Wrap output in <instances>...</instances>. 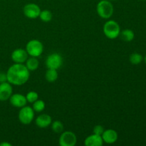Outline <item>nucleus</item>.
<instances>
[{
	"mask_svg": "<svg viewBox=\"0 0 146 146\" xmlns=\"http://www.w3.org/2000/svg\"><path fill=\"white\" fill-rule=\"evenodd\" d=\"M41 9L36 4L34 3H29L26 4L23 9L24 14L26 17L31 19H34L39 17L40 12H41Z\"/></svg>",
	"mask_w": 146,
	"mask_h": 146,
	"instance_id": "obj_8",
	"label": "nucleus"
},
{
	"mask_svg": "<svg viewBox=\"0 0 146 146\" xmlns=\"http://www.w3.org/2000/svg\"><path fill=\"white\" fill-rule=\"evenodd\" d=\"M9 100L10 104L15 108H21L27 106V104L26 96L21 94H12Z\"/></svg>",
	"mask_w": 146,
	"mask_h": 146,
	"instance_id": "obj_11",
	"label": "nucleus"
},
{
	"mask_svg": "<svg viewBox=\"0 0 146 146\" xmlns=\"http://www.w3.org/2000/svg\"><path fill=\"white\" fill-rule=\"evenodd\" d=\"M103 31L107 38L109 39H115L120 36L121 27L117 21L108 20L104 24Z\"/></svg>",
	"mask_w": 146,
	"mask_h": 146,
	"instance_id": "obj_3",
	"label": "nucleus"
},
{
	"mask_svg": "<svg viewBox=\"0 0 146 146\" xmlns=\"http://www.w3.org/2000/svg\"><path fill=\"white\" fill-rule=\"evenodd\" d=\"M76 143V135L71 131L63 132L58 139V144L61 146H74Z\"/></svg>",
	"mask_w": 146,
	"mask_h": 146,
	"instance_id": "obj_7",
	"label": "nucleus"
},
{
	"mask_svg": "<svg viewBox=\"0 0 146 146\" xmlns=\"http://www.w3.org/2000/svg\"><path fill=\"white\" fill-rule=\"evenodd\" d=\"M34 113H35V111L31 106H25L20 108L18 115V118L20 123L24 124V125L31 124L34 119V115H35Z\"/></svg>",
	"mask_w": 146,
	"mask_h": 146,
	"instance_id": "obj_5",
	"label": "nucleus"
},
{
	"mask_svg": "<svg viewBox=\"0 0 146 146\" xmlns=\"http://www.w3.org/2000/svg\"><path fill=\"white\" fill-rule=\"evenodd\" d=\"M40 19L41 20L44 22H49L50 21H51L52 19V13L49 11V10L44 9L43 11H41L39 14Z\"/></svg>",
	"mask_w": 146,
	"mask_h": 146,
	"instance_id": "obj_18",
	"label": "nucleus"
},
{
	"mask_svg": "<svg viewBox=\"0 0 146 146\" xmlns=\"http://www.w3.org/2000/svg\"><path fill=\"white\" fill-rule=\"evenodd\" d=\"M11 145H12L8 142H1V143H0V146H11Z\"/></svg>",
	"mask_w": 146,
	"mask_h": 146,
	"instance_id": "obj_25",
	"label": "nucleus"
},
{
	"mask_svg": "<svg viewBox=\"0 0 146 146\" xmlns=\"http://www.w3.org/2000/svg\"><path fill=\"white\" fill-rule=\"evenodd\" d=\"M25 66L28 68L29 71H36L38 68L39 66V61L37 59L36 57L30 56L29 58H27L25 62Z\"/></svg>",
	"mask_w": 146,
	"mask_h": 146,
	"instance_id": "obj_15",
	"label": "nucleus"
},
{
	"mask_svg": "<svg viewBox=\"0 0 146 146\" xmlns=\"http://www.w3.org/2000/svg\"><path fill=\"white\" fill-rule=\"evenodd\" d=\"M45 106L46 104L44 101H42L41 99H37L36 101L33 103L32 108L34 109V111L35 112H42L45 109Z\"/></svg>",
	"mask_w": 146,
	"mask_h": 146,
	"instance_id": "obj_21",
	"label": "nucleus"
},
{
	"mask_svg": "<svg viewBox=\"0 0 146 146\" xmlns=\"http://www.w3.org/2000/svg\"><path fill=\"white\" fill-rule=\"evenodd\" d=\"M25 49L29 56L37 58L42 54L44 51V45L38 40L32 39L27 43Z\"/></svg>",
	"mask_w": 146,
	"mask_h": 146,
	"instance_id": "obj_4",
	"label": "nucleus"
},
{
	"mask_svg": "<svg viewBox=\"0 0 146 146\" xmlns=\"http://www.w3.org/2000/svg\"><path fill=\"white\" fill-rule=\"evenodd\" d=\"M120 36H121L122 40H123L124 41L130 42V41H132L135 38V33L133 30L126 29L123 30L122 31H121Z\"/></svg>",
	"mask_w": 146,
	"mask_h": 146,
	"instance_id": "obj_16",
	"label": "nucleus"
},
{
	"mask_svg": "<svg viewBox=\"0 0 146 146\" xmlns=\"http://www.w3.org/2000/svg\"><path fill=\"white\" fill-rule=\"evenodd\" d=\"M30 71L24 64H16L11 65L7 71V81L15 86H22L29 81Z\"/></svg>",
	"mask_w": 146,
	"mask_h": 146,
	"instance_id": "obj_1",
	"label": "nucleus"
},
{
	"mask_svg": "<svg viewBox=\"0 0 146 146\" xmlns=\"http://www.w3.org/2000/svg\"><path fill=\"white\" fill-rule=\"evenodd\" d=\"M5 81H7V73L4 74L3 72H0V83L5 82Z\"/></svg>",
	"mask_w": 146,
	"mask_h": 146,
	"instance_id": "obj_24",
	"label": "nucleus"
},
{
	"mask_svg": "<svg viewBox=\"0 0 146 146\" xmlns=\"http://www.w3.org/2000/svg\"><path fill=\"white\" fill-rule=\"evenodd\" d=\"M105 129H104V127L101 125H96L94 126V130H93V133L94 134H96L98 135H102L103 133L104 132Z\"/></svg>",
	"mask_w": 146,
	"mask_h": 146,
	"instance_id": "obj_23",
	"label": "nucleus"
},
{
	"mask_svg": "<svg viewBox=\"0 0 146 146\" xmlns=\"http://www.w3.org/2000/svg\"><path fill=\"white\" fill-rule=\"evenodd\" d=\"M103 144L104 141L101 135L94 133L87 137L84 141V145L86 146H102Z\"/></svg>",
	"mask_w": 146,
	"mask_h": 146,
	"instance_id": "obj_14",
	"label": "nucleus"
},
{
	"mask_svg": "<svg viewBox=\"0 0 146 146\" xmlns=\"http://www.w3.org/2000/svg\"><path fill=\"white\" fill-rule=\"evenodd\" d=\"M52 123V118L48 114H41L35 120V123L38 128H46Z\"/></svg>",
	"mask_w": 146,
	"mask_h": 146,
	"instance_id": "obj_13",
	"label": "nucleus"
},
{
	"mask_svg": "<svg viewBox=\"0 0 146 146\" xmlns=\"http://www.w3.org/2000/svg\"><path fill=\"white\" fill-rule=\"evenodd\" d=\"M63 57L58 53L49 54L46 59V66L47 68L58 70L63 65Z\"/></svg>",
	"mask_w": 146,
	"mask_h": 146,
	"instance_id": "obj_6",
	"label": "nucleus"
},
{
	"mask_svg": "<svg viewBox=\"0 0 146 146\" xmlns=\"http://www.w3.org/2000/svg\"><path fill=\"white\" fill-rule=\"evenodd\" d=\"M101 137H102L104 143L107 144H113L115 143L118 141V134L115 130L107 129L104 131Z\"/></svg>",
	"mask_w": 146,
	"mask_h": 146,
	"instance_id": "obj_12",
	"label": "nucleus"
},
{
	"mask_svg": "<svg viewBox=\"0 0 146 146\" xmlns=\"http://www.w3.org/2000/svg\"><path fill=\"white\" fill-rule=\"evenodd\" d=\"M13 94L12 86L8 81L0 83V101H6L9 99Z\"/></svg>",
	"mask_w": 146,
	"mask_h": 146,
	"instance_id": "obj_10",
	"label": "nucleus"
},
{
	"mask_svg": "<svg viewBox=\"0 0 146 146\" xmlns=\"http://www.w3.org/2000/svg\"><path fill=\"white\" fill-rule=\"evenodd\" d=\"M144 61H145V64H146V55H145V58H144Z\"/></svg>",
	"mask_w": 146,
	"mask_h": 146,
	"instance_id": "obj_26",
	"label": "nucleus"
},
{
	"mask_svg": "<svg viewBox=\"0 0 146 146\" xmlns=\"http://www.w3.org/2000/svg\"><path fill=\"white\" fill-rule=\"evenodd\" d=\"M26 98H27V102L33 104L34 101H36L37 99H38V93L36 92V91H29V92L27 93V95H26Z\"/></svg>",
	"mask_w": 146,
	"mask_h": 146,
	"instance_id": "obj_22",
	"label": "nucleus"
},
{
	"mask_svg": "<svg viewBox=\"0 0 146 146\" xmlns=\"http://www.w3.org/2000/svg\"><path fill=\"white\" fill-rule=\"evenodd\" d=\"M130 62L133 65H138L140 64L143 60V57L139 53H133L131 56H130Z\"/></svg>",
	"mask_w": 146,
	"mask_h": 146,
	"instance_id": "obj_19",
	"label": "nucleus"
},
{
	"mask_svg": "<svg viewBox=\"0 0 146 146\" xmlns=\"http://www.w3.org/2000/svg\"><path fill=\"white\" fill-rule=\"evenodd\" d=\"M96 11L100 17L108 19L113 14L114 7L109 0H101L97 4Z\"/></svg>",
	"mask_w": 146,
	"mask_h": 146,
	"instance_id": "obj_2",
	"label": "nucleus"
},
{
	"mask_svg": "<svg viewBox=\"0 0 146 146\" xmlns=\"http://www.w3.org/2000/svg\"><path fill=\"white\" fill-rule=\"evenodd\" d=\"M141 1H146V0H141Z\"/></svg>",
	"mask_w": 146,
	"mask_h": 146,
	"instance_id": "obj_28",
	"label": "nucleus"
},
{
	"mask_svg": "<svg viewBox=\"0 0 146 146\" xmlns=\"http://www.w3.org/2000/svg\"><path fill=\"white\" fill-rule=\"evenodd\" d=\"M0 67H1V65H0Z\"/></svg>",
	"mask_w": 146,
	"mask_h": 146,
	"instance_id": "obj_29",
	"label": "nucleus"
},
{
	"mask_svg": "<svg viewBox=\"0 0 146 146\" xmlns=\"http://www.w3.org/2000/svg\"><path fill=\"white\" fill-rule=\"evenodd\" d=\"M11 58L16 64H24L29 58V54L26 49L17 48L12 51Z\"/></svg>",
	"mask_w": 146,
	"mask_h": 146,
	"instance_id": "obj_9",
	"label": "nucleus"
},
{
	"mask_svg": "<svg viewBox=\"0 0 146 146\" xmlns=\"http://www.w3.org/2000/svg\"><path fill=\"white\" fill-rule=\"evenodd\" d=\"M58 77L57 70L52 69V68H48L45 74V78L48 82L53 83L57 80Z\"/></svg>",
	"mask_w": 146,
	"mask_h": 146,
	"instance_id": "obj_17",
	"label": "nucleus"
},
{
	"mask_svg": "<svg viewBox=\"0 0 146 146\" xmlns=\"http://www.w3.org/2000/svg\"><path fill=\"white\" fill-rule=\"evenodd\" d=\"M51 129L56 133H61L64 131V126L62 122L60 121H55L51 123Z\"/></svg>",
	"mask_w": 146,
	"mask_h": 146,
	"instance_id": "obj_20",
	"label": "nucleus"
},
{
	"mask_svg": "<svg viewBox=\"0 0 146 146\" xmlns=\"http://www.w3.org/2000/svg\"><path fill=\"white\" fill-rule=\"evenodd\" d=\"M109 1H116V0H109Z\"/></svg>",
	"mask_w": 146,
	"mask_h": 146,
	"instance_id": "obj_27",
	"label": "nucleus"
}]
</instances>
